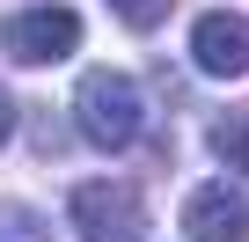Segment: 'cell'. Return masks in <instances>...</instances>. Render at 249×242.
Returning <instances> with one entry per match:
<instances>
[{"mask_svg": "<svg viewBox=\"0 0 249 242\" xmlns=\"http://www.w3.org/2000/svg\"><path fill=\"white\" fill-rule=\"evenodd\" d=\"M73 125H81V140L88 147H132L140 140V88H132V74H117V66H88L81 74V88H73Z\"/></svg>", "mask_w": 249, "mask_h": 242, "instance_id": "obj_1", "label": "cell"}, {"mask_svg": "<svg viewBox=\"0 0 249 242\" xmlns=\"http://www.w3.org/2000/svg\"><path fill=\"white\" fill-rule=\"evenodd\" d=\"M66 213L81 242H147V198L132 184H73Z\"/></svg>", "mask_w": 249, "mask_h": 242, "instance_id": "obj_2", "label": "cell"}, {"mask_svg": "<svg viewBox=\"0 0 249 242\" xmlns=\"http://www.w3.org/2000/svg\"><path fill=\"white\" fill-rule=\"evenodd\" d=\"M0 44H8L15 66H59L81 52V15L59 8V0H44V8H15L8 22H0Z\"/></svg>", "mask_w": 249, "mask_h": 242, "instance_id": "obj_3", "label": "cell"}, {"mask_svg": "<svg viewBox=\"0 0 249 242\" xmlns=\"http://www.w3.org/2000/svg\"><path fill=\"white\" fill-rule=\"evenodd\" d=\"M183 242H249V198L234 184H198L183 198Z\"/></svg>", "mask_w": 249, "mask_h": 242, "instance_id": "obj_4", "label": "cell"}, {"mask_svg": "<svg viewBox=\"0 0 249 242\" xmlns=\"http://www.w3.org/2000/svg\"><path fill=\"white\" fill-rule=\"evenodd\" d=\"M191 59H198V74H213V81L249 74V22L227 15V8L198 15V30H191Z\"/></svg>", "mask_w": 249, "mask_h": 242, "instance_id": "obj_5", "label": "cell"}, {"mask_svg": "<svg viewBox=\"0 0 249 242\" xmlns=\"http://www.w3.org/2000/svg\"><path fill=\"white\" fill-rule=\"evenodd\" d=\"M205 140H213V154H220L227 169H242V176H249V103H242V110H227Z\"/></svg>", "mask_w": 249, "mask_h": 242, "instance_id": "obj_6", "label": "cell"}, {"mask_svg": "<svg viewBox=\"0 0 249 242\" xmlns=\"http://www.w3.org/2000/svg\"><path fill=\"white\" fill-rule=\"evenodd\" d=\"M0 242H52V235H44V220H37L30 205L0 198Z\"/></svg>", "mask_w": 249, "mask_h": 242, "instance_id": "obj_7", "label": "cell"}, {"mask_svg": "<svg viewBox=\"0 0 249 242\" xmlns=\"http://www.w3.org/2000/svg\"><path fill=\"white\" fill-rule=\"evenodd\" d=\"M110 8H117V22H124V30H154V22L169 15V0H110Z\"/></svg>", "mask_w": 249, "mask_h": 242, "instance_id": "obj_8", "label": "cell"}, {"mask_svg": "<svg viewBox=\"0 0 249 242\" xmlns=\"http://www.w3.org/2000/svg\"><path fill=\"white\" fill-rule=\"evenodd\" d=\"M8 140H15V95L0 88V147H8Z\"/></svg>", "mask_w": 249, "mask_h": 242, "instance_id": "obj_9", "label": "cell"}]
</instances>
